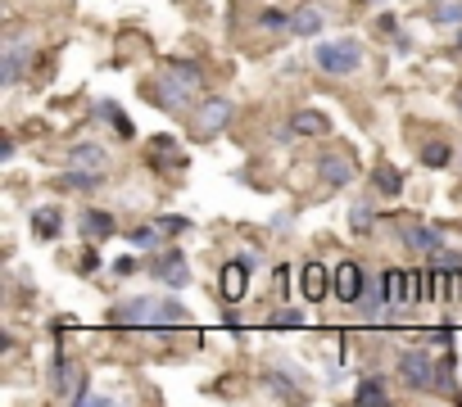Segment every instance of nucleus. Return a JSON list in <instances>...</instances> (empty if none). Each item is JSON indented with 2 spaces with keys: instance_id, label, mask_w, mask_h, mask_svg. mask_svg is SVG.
<instances>
[{
  "instance_id": "1",
  "label": "nucleus",
  "mask_w": 462,
  "mask_h": 407,
  "mask_svg": "<svg viewBox=\"0 0 462 407\" xmlns=\"http://www.w3.org/2000/svg\"><path fill=\"white\" fill-rule=\"evenodd\" d=\"M200 91H204V68L196 59H168L150 87V104L164 113H181Z\"/></svg>"
},
{
  "instance_id": "2",
  "label": "nucleus",
  "mask_w": 462,
  "mask_h": 407,
  "mask_svg": "<svg viewBox=\"0 0 462 407\" xmlns=\"http://www.w3.org/2000/svg\"><path fill=\"white\" fill-rule=\"evenodd\" d=\"M313 68L322 77H354L363 68V41L340 36V41H318L313 46Z\"/></svg>"
},
{
  "instance_id": "3",
  "label": "nucleus",
  "mask_w": 462,
  "mask_h": 407,
  "mask_svg": "<svg viewBox=\"0 0 462 407\" xmlns=\"http://www.w3.org/2000/svg\"><path fill=\"white\" fill-rule=\"evenodd\" d=\"M159 308H164V299H154V295H136V299L113 303L104 321L113 326V331H159Z\"/></svg>"
},
{
  "instance_id": "4",
  "label": "nucleus",
  "mask_w": 462,
  "mask_h": 407,
  "mask_svg": "<svg viewBox=\"0 0 462 407\" xmlns=\"http://www.w3.org/2000/svg\"><path fill=\"white\" fill-rule=\"evenodd\" d=\"M435 353L431 349H399L395 353V376L399 385H408L412 394H431L435 389Z\"/></svg>"
},
{
  "instance_id": "5",
  "label": "nucleus",
  "mask_w": 462,
  "mask_h": 407,
  "mask_svg": "<svg viewBox=\"0 0 462 407\" xmlns=\"http://www.w3.org/2000/svg\"><path fill=\"white\" fill-rule=\"evenodd\" d=\"M32 64H36V41L27 32H10L5 55H0V87H19Z\"/></svg>"
},
{
  "instance_id": "6",
  "label": "nucleus",
  "mask_w": 462,
  "mask_h": 407,
  "mask_svg": "<svg viewBox=\"0 0 462 407\" xmlns=\"http://www.w3.org/2000/svg\"><path fill=\"white\" fill-rule=\"evenodd\" d=\"M145 272L159 280V285H168V290H186V285H190V263H186V254L177 250V244L154 250V254L145 258Z\"/></svg>"
},
{
  "instance_id": "7",
  "label": "nucleus",
  "mask_w": 462,
  "mask_h": 407,
  "mask_svg": "<svg viewBox=\"0 0 462 407\" xmlns=\"http://www.w3.org/2000/svg\"><path fill=\"white\" fill-rule=\"evenodd\" d=\"M395 235L408 244L412 254H421V258H435L440 250H444V231L440 227H427V222H412V218H395Z\"/></svg>"
},
{
  "instance_id": "8",
  "label": "nucleus",
  "mask_w": 462,
  "mask_h": 407,
  "mask_svg": "<svg viewBox=\"0 0 462 407\" xmlns=\"http://www.w3.org/2000/svg\"><path fill=\"white\" fill-rule=\"evenodd\" d=\"M231 118H236V104H231V96H204L200 113H196V136L200 141H213L218 132L231 127Z\"/></svg>"
},
{
  "instance_id": "9",
  "label": "nucleus",
  "mask_w": 462,
  "mask_h": 407,
  "mask_svg": "<svg viewBox=\"0 0 462 407\" xmlns=\"http://www.w3.org/2000/svg\"><path fill=\"white\" fill-rule=\"evenodd\" d=\"M318 177L327 181V190H344V186L358 177V163H354L350 150H331V154L318 158Z\"/></svg>"
},
{
  "instance_id": "10",
  "label": "nucleus",
  "mask_w": 462,
  "mask_h": 407,
  "mask_svg": "<svg viewBox=\"0 0 462 407\" xmlns=\"http://www.w3.org/2000/svg\"><path fill=\"white\" fill-rule=\"evenodd\" d=\"M150 168L154 173H186L190 168V158L177 145V136H154L150 141Z\"/></svg>"
},
{
  "instance_id": "11",
  "label": "nucleus",
  "mask_w": 462,
  "mask_h": 407,
  "mask_svg": "<svg viewBox=\"0 0 462 407\" xmlns=\"http://www.w3.org/2000/svg\"><path fill=\"white\" fill-rule=\"evenodd\" d=\"M250 263H245V254L241 258H227L222 263V280H218V295L227 299V303H241L245 295H250Z\"/></svg>"
},
{
  "instance_id": "12",
  "label": "nucleus",
  "mask_w": 462,
  "mask_h": 407,
  "mask_svg": "<svg viewBox=\"0 0 462 407\" xmlns=\"http://www.w3.org/2000/svg\"><path fill=\"white\" fill-rule=\"evenodd\" d=\"M299 295L308 303H322L327 295H335V272H327L322 263H304L299 267Z\"/></svg>"
},
{
  "instance_id": "13",
  "label": "nucleus",
  "mask_w": 462,
  "mask_h": 407,
  "mask_svg": "<svg viewBox=\"0 0 462 407\" xmlns=\"http://www.w3.org/2000/svg\"><path fill=\"white\" fill-rule=\"evenodd\" d=\"M322 27H327V10L318 5V0H304V5H295V10H290V32H295V36L318 41V36H322Z\"/></svg>"
},
{
  "instance_id": "14",
  "label": "nucleus",
  "mask_w": 462,
  "mask_h": 407,
  "mask_svg": "<svg viewBox=\"0 0 462 407\" xmlns=\"http://www.w3.org/2000/svg\"><path fill=\"white\" fill-rule=\"evenodd\" d=\"M367 280H372V276H367L358 263H340V267H335V299H340V303H358L363 290H367Z\"/></svg>"
},
{
  "instance_id": "15",
  "label": "nucleus",
  "mask_w": 462,
  "mask_h": 407,
  "mask_svg": "<svg viewBox=\"0 0 462 407\" xmlns=\"http://www.w3.org/2000/svg\"><path fill=\"white\" fill-rule=\"evenodd\" d=\"M381 285H385V299H390V312L412 308V272L390 267V272H381Z\"/></svg>"
},
{
  "instance_id": "16",
  "label": "nucleus",
  "mask_w": 462,
  "mask_h": 407,
  "mask_svg": "<svg viewBox=\"0 0 462 407\" xmlns=\"http://www.w3.org/2000/svg\"><path fill=\"white\" fill-rule=\"evenodd\" d=\"M77 231H82L91 244H100V240H113V235H119V218L104 213V209H82V218H77Z\"/></svg>"
},
{
  "instance_id": "17",
  "label": "nucleus",
  "mask_w": 462,
  "mask_h": 407,
  "mask_svg": "<svg viewBox=\"0 0 462 407\" xmlns=\"http://www.w3.org/2000/svg\"><path fill=\"white\" fill-rule=\"evenodd\" d=\"M286 127H290L295 136L322 141V136H331V118H327L322 109H299V113H290V122H286Z\"/></svg>"
},
{
  "instance_id": "18",
  "label": "nucleus",
  "mask_w": 462,
  "mask_h": 407,
  "mask_svg": "<svg viewBox=\"0 0 462 407\" xmlns=\"http://www.w3.org/2000/svg\"><path fill=\"white\" fill-rule=\"evenodd\" d=\"M68 168H87V173H104L109 168V150L96 145V141H82L68 150Z\"/></svg>"
},
{
  "instance_id": "19",
  "label": "nucleus",
  "mask_w": 462,
  "mask_h": 407,
  "mask_svg": "<svg viewBox=\"0 0 462 407\" xmlns=\"http://www.w3.org/2000/svg\"><path fill=\"white\" fill-rule=\"evenodd\" d=\"M164 240H168V231H164L159 222H141V227H132V231H127V244H132V250H141V254L164 250Z\"/></svg>"
},
{
  "instance_id": "20",
  "label": "nucleus",
  "mask_w": 462,
  "mask_h": 407,
  "mask_svg": "<svg viewBox=\"0 0 462 407\" xmlns=\"http://www.w3.org/2000/svg\"><path fill=\"white\" fill-rule=\"evenodd\" d=\"M354 403H358V407H385V403H390L385 376H363V380H358V389H354Z\"/></svg>"
},
{
  "instance_id": "21",
  "label": "nucleus",
  "mask_w": 462,
  "mask_h": 407,
  "mask_svg": "<svg viewBox=\"0 0 462 407\" xmlns=\"http://www.w3.org/2000/svg\"><path fill=\"white\" fill-rule=\"evenodd\" d=\"M96 113L109 122V127H113V136H119V141H132V136H136V127H132V118L123 113V104H113V100H100V104H96Z\"/></svg>"
},
{
  "instance_id": "22",
  "label": "nucleus",
  "mask_w": 462,
  "mask_h": 407,
  "mask_svg": "<svg viewBox=\"0 0 462 407\" xmlns=\"http://www.w3.org/2000/svg\"><path fill=\"white\" fill-rule=\"evenodd\" d=\"M55 186H59V190H82V195H87V190H100V186H104V173L68 168V173H59V177H55Z\"/></svg>"
},
{
  "instance_id": "23",
  "label": "nucleus",
  "mask_w": 462,
  "mask_h": 407,
  "mask_svg": "<svg viewBox=\"0 0 462 407\" xmlns=\"http://www.w3.org/2000/svg\"><path fill=\"white\" fill-rule=\"evenodd\" d=\"M350 231H354V235H372V231H376V204H372L367 195L350 204Z\"/></svg>"
},
{
  "instance_id": "24",
  "label": "nucleus",
  "mask_w": 462,
  "mask_h": 407,
  "mask_svg": "<svg viewBox=\"0 0 462 407\" xmlns=\"http://www.w3.org/2000/svg\"><path fill=\"white\" fill-rule=\"evenodd\" d=\"M59 227H64V218H59L55 204H42V209L32 213V231H36V240H59Z\"/></svg>"
},
{
  "instance_id": "25",
  "label": "nucleus",
  "mask_w": 462,
  "mask_h": 407,
  "mask_svg": "<svg viewBox=\"0 0 462 407\" xmlns=\"http://www.w3.org/2000/svg\"><path fill=\"white\" fill-rule=\"evenodd\" d=\"M372 186H376V195H385V199H399V195H404V173L390 168V163H381V168L372 173Z\"/></svg>"
},
{
  "instance_id": "26",
  "label": "nucleus",
  "mask_w": 462,
  "mask_h": 407,
  "mask_svg": "<svg viewBox=\"0 0 462 407\" xmlns=\"http://www.w3.org/2000/svg\"><path fill=\"white\" fill-rule=\"evenodd\" d=\"M453 349H444L440 353V362H435V389L444 394V398H458V376H453Z\"/></svg>"
},
{
  "instance_id": "27",
  "label": "nucleus",
  "mask_w": 462,
  "mask_h": 407,
  "mask_svg": "<svg viewBox=\"0 0 462 407\" xmlns=\"http://www.w3.org/2000/svg\"><path fill=\"white\" fill-rule=\"evenodd\" d=\"M417 158H421V168H449V163H453V150H449V141H427V145H421L417 150Z\"/></svg>"
},
{
  "instance_id": "28",
  "label": "nucleus",
  "mask_w": 462,
  "mask_h": 407,
  "mask_svg": "<svg viewBox=\"0 0 462 407\" xmlns=\"http://www.w3.org/2000/svg\"><path fill=\"white\" fill-rule=\"evenodd\" d=\"M431 23L462 27V0H431Z\"/></svg>"
},
{
  "instance_id": "29",
  "label": "nucleus",
  "mask_w": 462,
  "mask_h": 407,
  "mask_svg": "<svg viewBox=\"0 0 462 407\" xmlns=\"http://www.w3.org/2000/svg\"><path fill=\"white\" fill-rule=\"evenodd\" d=\"M254 27L258 32H290V14L286 10H258L254 14Z\"/></svg>"
},
{
  "instance_id": "30",
  "label": "nucleus",
  "mask_w": 462,
  "mask_h": 407,
  "mask_svg": "<svg viewBox=\"0 0 462 407\" xmlns=\"http://www.w3.org/2000/svg\"><path fill=\"white\" fill-rule=\"evenodd\" d=\"M267 326H273V331H299V326H304V312H299V308H290V303H281Z\"/></svg>"
},
{
  "instance_id": "31",
  "label": "nucleus",
  "mask_w": 462,
  "mask_h": 407,
  "mask_svg": "<svg viewBox=\"0 0 462 407\" xmlns=\"http://www.w3.org/2000/svg\"><path fill=\"white\" fill-rule=\"evenodd\" d=\"M444 299L462 303V267H444Z\"/></svg>"
},
{
  "instance_id": "32",
  "label": "nucleus",
  "mask_w": 462,
  "mask_h": 407,
  "mask_svg": "<svg viewBox=\"0 0 462 407\" xmlns=\"http://www.w3.org/2000/svg\"><path fill=\"white\" fill-rule=\"evenodd\" d=\"M427 344H431V349H440V353H444V349H453V326H431V331H427Z\"/></svg>"
},
{
  "instance_id": "33",
  "label": "nucleus",
  "mask_w": 462,
  "mask_h": 407,
  "mask_svg": "<svg viewBox=\"0 0 462 407\" xmlns=\"http://www.w3.org/2000/svg\"><path fill=\"white\" fill-rule=\"evenodd\" d=\"M159 227H164V231H168V240H173V235H186V231H190V218H186V213H164V218H159Z\"/></svg>"
},
{
  "instance_id": "34",
  "label": "nucleus",
  "mask_w": 462,
  "mask_h": 407,
  "mask_svg": "<svg viewBox=\"0 0 462 407\" xmlns=\"http://www.w3.org/2000/svg\"><path fill=\"white\" fill-rule=\"evenodd\" d=\"M295 280H299V272H295L290 263H281V267H277V295H281V299H290V285H295Z\"/></svg>"
},
{
  "instance_id": "35",
  "label": "nucleus",
  "mask_w": 462,
  "mask_h": 407,
  "mask_svg": "<svg viewBox=\"0 0 462 407\" xmlns=\"http://www.w3.org/2000/svg\"><path fill=\"white\" fill-rule=\"evenodd\" d=\"M431 263H440V267H462V250H440Z\"/></svg>"
},
{
  "instance_id": "36",
  "label": "nucleus",
  "mask_w": 462,
  "mask_h": 407,
  "mask_svg": "<svg viewBox=\"0 0 462 407\" xmlns=\"http://www.w3.org/2000/svg\"><path fill=\"white\" fill-rule=\"evenodd\" d=\"M77 267H82V276H96V272H100V258H96V250H87Z\"/></svg>"
},
{
  "instance_id": "37",
  "label": "nucleus",
  "mask_w": 462,
  "mask_h": 407,
  "mask_svg": "<svg viewBox=\"0 0 462 407\" xmlns=\"http://www.w3.org/2000/svg\"><path fill=\"white\" fill-rule=\"evenodd\" d=\"M136 267H141L136 258H119V263H113V276H132Z\"/></svg>"
},
{
  "instance_id": "38",
  "label": "nucleus",
  "mask_w": 462,
  "mask_h": 407,
  "mask_svg": "<svg viewBox=\"0 0 462 407\" xmlns=\"http://www.w3.org/2000/svg\"><path fill=\"white\" fill-rule=\"evenodd\" d=\"M376 23H381V32H385V36H399V19L385 14V19H376Z\"/></svg>"
},
{
  "instance_id": "39",
  "label": "nucleus",
  "mask_w": 462,
  "mask_h": 407,
  "mask_svg": "<svg viewBox=\"0 0 462 407\" xmlns=\"http://www.w3.org/2000/svg\"><path fill=\"white\" fill-rule=\"evenodd\" d=\"M14 154H19V141H14V136H5V145H0V158H5V163H10Z\"/></svg>"
},
{
  "instance_id": "40",
  "label": "nucleus",
  "mask_w": 462,
  "mask_h": 407,
  "mask_svg": "<svg viewBox=\"0 0 462 407\" xmlns=\"http://www.w3.org/2000/svg\"><path fill=\"white\" fill-rule=\"evenodd\" d=\"M453 50L462 55V27H453Z\"/></svg>"
},
{
  "instance_id": "41",
  "label": "nucleus",
  "mask_w": 462,
  "mask_h": 407,
  "mask_svg": "<svg viewBox=\"0 0 462 407\" xmlns=\"http://www.w3.org/2000/svg\"><path fill=\"white\" fill-rule=\"evenodd\" d=\"M453 104H458V113H462V87H458V91H453Z\"/></svg>"
}]
</instances>
